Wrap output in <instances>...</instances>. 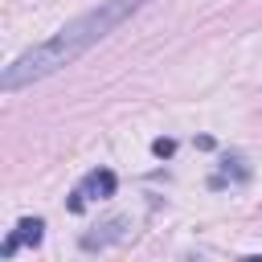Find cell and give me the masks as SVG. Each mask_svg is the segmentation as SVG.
<instances>
[{
  "instance_id": "6da1fadb",
  "label": "cell",
  "mask_w": 262,
  "mask_h": 262,
  "mask_svg": "<svg viewBox=\"0 0 262 262\" xmlns=\"http://www.w3.org/2000/svg\"><path fill=\"white\" fill-rule=\"evenodd\" d=\"M143 4H147V0H98V4L86 8L82 16L66 20L53 37L37 41L33 49H25L20 57H12V61L4 66V74H0L4 94H16L20 86H33V82H41V78L74 66L90 45H98L106 33H115L123 20H131Z\"/></svg>"
},
{
  "instance_id": "7a4b0ae2",
  "label": "cell",
  "mask_w": 262,
  "mask_h": 262,
  "mask_svg": "<svg viewBox=\"0 0 262 262\" xmlns=\"http://www.w3.org/2000/svg\"><path fill=\"white\" fill-rule=\"evenodd\" d=\"M115 172H106V168H94V172H86L82 176V184L74 188V196H70V209L78 213L86 201H106V196H115Z\"/></svg>"
},
{
  "instance_id": "3957f363",
  "label": "cell",
  "mask_w": 262,
  "mask_h": 262,
  "mask_svg": "<svg viewBox=\"0 0 262 262\" xmlns=\"http://www.w3.org/2000/svg\"><path fill=\"white\" fill-rule=\"evenodd\" d=\"M41 233H45V221L41 217H20L16 221V229L8 233V242H4V258H12L20 246H37L41 242Z\"/></svg>"
},
{
  "instance_id": "277c9868",
  "label": "cell",
  "mask_w": 262,
  "mask_h": 262,
  "mask_svg": "<svg viewBox=\"0 0 262 262\" xmlns=\"http://www.w3.org/2000/svg\"><path fill=\"white\" fill-rule=\"evenodd\" d=\"M123 217H115V221H106V225H98V233H86L82 237V250H106L111 242H119L123 237Z\"/></svg>"
},
{
  "instance_id": "5b68a950",
  "label": "cell",
  "mask_w": 262,
  "mask_h": 262,
  "mask_svg": "<svg viewBox=\"0 0 262 262\" xmlns=\"http://www.w3.org/2000/svg\"><path fill=\"white\" fill-rule=\"evenodd\" d=\"M151 151H156V156H172V139H156Z\"/></svg>"
},
{
  "instance_id": "8992f818",
  "label": "cell",
  "mask_w": 262,
  "mask_h": 262,
  "mask_svg": "<svg viewBox=\"0 0 262 262\" xmlns=\"http://www.w3.org/2000/svg\"><path fill=\"white\" fill-rule=\"evenodd\" d=\"M246 262H262V258H246Z\"/></svg>"
}]
</instances>
